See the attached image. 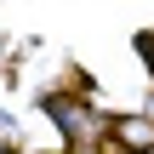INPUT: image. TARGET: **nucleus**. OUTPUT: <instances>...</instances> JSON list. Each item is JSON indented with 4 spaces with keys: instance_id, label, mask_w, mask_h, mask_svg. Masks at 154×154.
Returning <instances> with one entry per match:
<instances>
[{
    "instance_id": "f257e3e1",
    "label": "nucleus",
    "mask_w": 154,
    "mask_h": 154,
    "mask_svg": "<svg viewBox=\"0 0 154 154\" xmlns=\"http://www.w3.org/2000/svg\"><path fill=\"white\" fill-rule=\"evenodd\" d=\"M46 114L74 137V143H91V137H103V114L97 109H86V103H74V97H46Z\"/></svg>"
},
{
    "instance_id": "f03ea898",
    "label": "nucleus",
    "mask_w": 154,
    "mask_h": 154,
    "mask_svg": "<svg viewBox=\"0 0 154 154\" xmlns=\"http://www.w3.org/2000/svg\"><path fill=\"white\" fill-rule=\"evenodd\" d=\"M114 137L126 143V154H149L154 149V120L149 114H126V120H114Z\"/></svg>"
},
{
    "instance_id": "7ed1b4c3",
    "label": "nucleus",
    "mask_w": 154,
    "mask_h": 154,
    "mask_svg": "<svg viewBox=\"0 0 154 154\" xmlns=\"http://www.w3.org/2000/svg\"><path fill=\"white\" fill-rule=\"evenodd\" d=\"M11 143H17V120L0 109V154H11Z\"/></svg>"
},
{
    "instance_id": "20e7f679",
    "label": "nucleus",
    "mask_w": 154,
    "mask_h": 154,
    "mask_svg": "<svg viewBox=\"0 0 154 154\" xmlns=\"http://www.w3.org/2000/svg\"><path fill=\"white\" fill-rule=\"evenodd\" d=\"M149 120H154V97H149Z\"/></svg>"
}]
</instances>
